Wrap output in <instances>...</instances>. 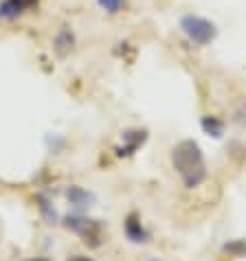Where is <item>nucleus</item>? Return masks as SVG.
I'll return each instance as SVG.
<instances>
[{"label":"nucleus","mask_w":246,"mask_h":261,"mask_svg":"<svg viewBox=\"0 0 246 261\" xmlns=\"http://www.w3.org/2000/svg\"><path fill=\"white\" fill-rule=\"evenodd\" d=\"M171 165L187 189H196L207 180V161L200 145L191 139L180 141L171 147Z\"/></svg>","instance_id":"1"},{"label":"nucleus","mask_w":246,"mask_h":261,"mask_svg":"<svg viewBox=\"0 0 246 261\" xmlns=\"http://www.w3.org/2000/svg\"><path fill=\"white\" fill-rule=\"evenodd\" d=\"M178 29L193 46H200V48L209 46L218 38V27H215V22H211V20L205 16H198V13H185V16L178 20Z\"/></svg>","instance_id":"2"},{"label":"nucleus","mask_w":246,"mask_h":261,"mask_svg":"<svg viewBox=\"0 0 246 261\" xmlns=\"http://www.w3.org/2000/svg\"><path fill=\"white\" fill-rule=\"evenodd\" d=\"M64 226L68 230H73L75 235H79L88 246H95V248L104 242V228H101V224L97 220H88L82 213L64 217Z\"/></svg>","instance_id":"3"},{"label":"nucleus","mask_w":246,"mask_h":261,"mask_svg":"<svg viewBox=\"0 0 246 261\" xmlns=\"http://www.w3.org/2000/svg\"><path fill=\"white\" fill-rule=\"evenodd\" d=\"M40 0H0V20L16 22L27 13L38 11Z\"/></svg>","instance_id":"4"},{"label":"nucleus","mask_w":246,"mask_h":261,"mask_svg":"<svg viewBox=\"0 0 246 261\" xmlns=\"http://www.w3.org/2000/svg\"><path fill=\"white\" fill-rule=\"evenodd\" d=\"M145 141H147V129H126V132H121V145L114 151H117L119 158H128Z\"/></svg>","instance_id":"5"},{"label":"nucleus","mask_w":246,"mask_h":261,"mask_svg":"<svg viewBox=\"0 0 246 261\" xmlns=\"http://www.w3.org/2000/svg\"><path fill=\"white\" fill-rule=\"evenodd\" d=\"M123 228H126V237L132 244H145V242H150V237H152V233H150L145 226H143L141 217L136 215V213H130L126 217V222H123Z\"/></svg>","instance_id":"6"},{"label":"nucleus","mask_w":246,"mask_h":261,"mask_svg":"<svg viewBox=\"0 0 246 261\" xmlns=\"http://www.w3.org/2000/svg\"><path fill=\"white\" fill-rule=\"evenodd\" d=\"M66 200L70 202V206L75 208V213H86L92 206V202H95V195L90 191H86L84 187L70 185L66 189Z\"/></svg>","instance_id":"7"},{"label":"nucleus","mask_w":246,"mask_h":261,"mask_svg":"<svg viewBox=\"0 0 246 261\" xmlns=\"http://www.w3.org/2000/svg\"><path fill=\"white\" fill-rule=\"evenodd\" d=\"M75 48V33H73V27L68 24H62L57 29L55 38H53V50L60 57H66L70 50Z\"/></svg>","instance_id":"8"},{"label":"nucleus","mask_w":246,"mask_h":261,"mask_svg":"<svg viewBox=\"0 0 246 261\" xmlns=\"http://www.w3.org/2000/svg\"><path fill=\"white\" fill-rule=\"evenodd\" d=\"M200 127L211 139H222V134H224V121L220 117H215V114H205L200 119Z\"/></svg>","instance_id":"9"},{"label":"nucleus","mask_w":246,"mask_h":261,"mask_svg":"<svg viewBox=\"0 0 246 261\" xmlns=\"http://www.w3.org/2000/svg\"><path fill=\"white\" fill-rule=\"evenodd\" d=\"M38 206H40V213L42 217L46 220V224H60V215H57V208L53 206V202H51L46 195H38Z\"/></svg>","instance_id":"10"},{"label":"nucleus","mask_w":246,"mask_h":261,"mask_svg":"<svg viewBox=\"0 0 246 261\" xmlns=\"http://www.w3.org/2000/svg\"><path fill=\"white\" fill-rule=\"evenodd\" d=\"M224 252H229L231 257H246V239H231L222 246Z\"/></svg>","instance_id":"11"},{"label":"nucleus","mask_w":246,"mask_h":261,"mask_svg":"<svg viewBox=\"0 0 246 261\" xmlns=\"http://www.w3.org/2000/svg\"><path fill=\"white\" fill-rule=\"evenodd\" d=\"M97 5L101 11L110 13V16H117V13L126 9V0H97Z\"/></svg>","instance_id":"12"},{"label":"nucleus","mask_w":246,"mask_h":261,"mask_svg":"<svg viewBox=\"0 0 246 261\" xmlns=\"http://www.w3.org/2000/svg\"><path fill=\"white\" fill-rule=\"evenodd\" d=\"M46 145H48L51 154H57V151L64 147V139H60L57 134H48V136H46Z\"/></svg>","instance_id":"13"},{"label":"nucleus","mask_w":246,"mask_h":261,"mask_svg":"<svg viewBox=\"0 0 246 261\" xmlns=\"http://www.w3.org/2000/svg\"><path fill=\"white\" fill-rule=\"evenodd\" d=\"M68 261H92L90 257H82V255H77V257H70Z\"/></svg>","instance_id":"14"},{"label":"nucleus","mask_w":246,"mask_h":261,"mask_svg":"<svg viewBox=\"0 0 246 261\" xmlns=\"http://www.w3.org/2000/svg\"><path fill=\"white\" fill-rule=\"evenodd\" d=\"M29 261H48L46 257H33V259H29Z\"/></svg>","instance_id":"15"},{"label":"nucleus","mask_w":246,"mask_h":261,"mask_svg":"<svg viewBox=\"0 0 246 261\" xmlns=\"http://www.w3.org/2000/svg\"><path fill=\"white\" fill-rule=\"evenodd\" d=\"M154 261H156V259H154Z\"/></svg>","instance_id":"16"}]
</instances>
